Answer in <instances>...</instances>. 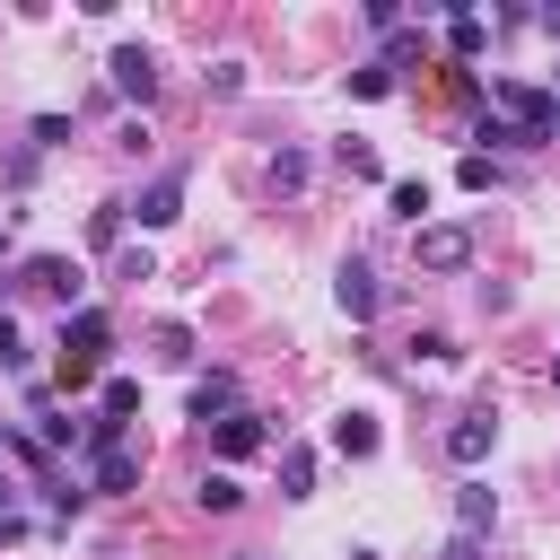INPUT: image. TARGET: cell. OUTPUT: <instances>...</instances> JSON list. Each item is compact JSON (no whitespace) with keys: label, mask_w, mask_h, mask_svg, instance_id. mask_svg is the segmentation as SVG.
I'll return each mask as SVG.
<instances>
[{"label":"cell","mask_w":560,"mask_h":560,"mask_svg":"<svg viewBox=\"0 0 560 560\" xmlns=\"http://www.w3.org/2000/svg\"><path fill=\"white\" fill-rule=\"evenodd\" d=\"M18 280H26V289H35V298H61V306H70V298H79V262H70V254H35V262H26V271H18Z\"/></svg>","instance_id":"5b68a950"},{"label":"cell","mask_w":560,"mask_h":560,"mask_svg":"<svg viewBox=\"0 0 560 560\" xmlns=\"http://www.w3.org/2000/svg\"><path fill=\"white\" fill-rule=\"evenodd\" d=\"M332 306H341L350 324H368V315L385 306V289H376V271H368V262H341V271H332Z\"/></svg>","instance_id":"277c9868"},{"label":"cell","mask_w":560,"mask_h":560,"mask_svg":"<svg viewBox=\"0 0 560 560\" xmlns=\"http://www.w3.org/2000/svg\"><path fill=\"white\" fill-rule=\"evenodd\" d=\"M96 490H140V455L131 446H105L96 455Z\"/></svg>","instance_id":"2e32d148"},{"label":"cell","mask_w":560,"mask_h":560,"mask_svg":"<svg viewBox=\"0 0 560 560\" xmlns=\"http://www.w3.org/2000/svg\"><path fill=\"white\" fill-rule=\"evenodd\" d=\"M350 560H376V551H350Z\"/></svg>","instance_id":"4dcf8cb0"},{"label":"cell","mask_w":560,"mask_h":560,"mask_svg":"<svg viewBox=\"0 0 560 560\" xmlns=\"http://www.w3.org/2000/svg\"><path fill=\"white\" fill-rule=\"evenodd\" d=\"M385 201H394V219H411V228H429V184H420V175H402V184H385Z\"/></svg>","instance_id":"e0dca14e"},{"label":"cell","mask_w":560,"mask_h":560,"mask_svg":"<svg viewBox=\"0 0 560 560\" xmlns=\"http://www.w3.org/2000/svg\"><path fill=\"white\" fill-rule=\"evenodd\" d=\"M262 438H271V429H262V411H236V420H219V429H210V446H219L228 464H245Z\"/></svg>","instance_id":"30bf717a"},{"label":"cell","mask_w":560,"mask_h":560,"mask_svg":"<svg viewBox=\"0 0 560 560\" xmlns=\"http://www.w3.org/2000/svg\"><path fill=\"white\" fill-rule=\"evenodd\" d=\"M490 446H499V411H464V420L446 429V455H455V464H481Z\"/></svg>","instance_id":"52a82bcc"},{"label":"cell","mask_w":560,"mask_h":560,"mask_svg":"<svg viewBox=\"0 0 560 560\" xmlns=\"http://www.w3.org/2000/svg\"><path fill=\"white\" fill-rule=\"evenodd\" d=\"M551 385H560V368H551Z\"/></svg>","instance_id":"d6a6232c"},{"label":"cell","mask_w":560,"mask_h":560,"mask_svg":"<svg viewBox=\"0 0 560 560\" xmlns=\"http://www.w3.org/2000/svg\"><path fill=\"white\" fill-rule=\"evenodd\" d=\"M350 96H394V70H385V61H368V70H350Z\"/></svg>","instance_id":"603a6c76"},{"label":"cell","mask_w":560,"mask_h":560,"mask_svg":"<svg viewBox=\"0 0 560 560\" xmlns=\"http://www.w3.org/2000/svg\"><path fill=\"white\" fill-rule=\"evenodd\" d=\"M455 184H464V192H490V184H499V166H490V149H464V166H455Z\"/></svg>","instance_id":"44dd1931"},{"label":"cell","mask_w":560,"mask_h":560,"mask_svg":"<svg viewBox=\"0 0 560 560\" xmlns=\"http://www.w3.org/2000/svg\"><path fill=\"white\" fill-rule=\"evenodd\" d=\"M105 350H114L105 306H79V315L61 324V368H52V385H61V394H88V385L105 376Z\"/></svg>","instance_id":"6da1fadb"},{"label":"cell","mask_w":560,"mask_h":560,"mask_svg":"<svg viewBox=\"0 0 560 560\" xmlns=\"http://www.w3.org/2000/svg\"><path fill=\"white\" fill-rule=\"evenodd\" d=\"M131 219H140V228H175V219H184V175H158V184L131 201Z\"/></svg>","instance_id":"9c48e42d"},{"label":"cell","mask_w":560,"mask_h":560,"mask_svg":"<svg viewBox=\"0 0 560 560\" xmlns=\"http://www.w3.org/2000/svg\"><path fill=\"white\" fill-rule=\"evenodd\" d=\"M105 70H114V88H122V96H140V105L158 96V61H149V44H122Z\"/></svg>","instance_id":"ba28073f"},{"label":"cell","mask_w":560,"mask_h":560,"mask_svg":"<svg viewBox=\"0 0 560 560\" xmlns=\"http://www.w3.org/2000/svg\"><path fill=\"white\" fill-rule=\"evenodd\" d=\"M192 499H201L210 516H228V508H245V481H236V472H201V490H192Z\"/></svg>","instance_id":"ac0fdd59"},{"label":"cell","mask_w":560,"mask_h":560,"mask_svg":"<svg viewBox=\"0 0 560 560\" xmlns=\"http://www.w3.org/2000/svg\"><path fill=\"white\" fill-rule=\"evenodd\" d=\"M411 52H420V26H394V35H385V70H402Z\"/></svg>","instance_id":"cb8c5ba5"},{"label":"cell","mask_w":560,"mask_h":560,"mask_svg":"<svg viewBox=\"0 0 560 560\" xmlns=\"http://www.w3.org/2000/svg\"><path fill=\"white\" fill-rule=\"evenodd\" d=\"M446 560H481V542H472V534H455V542H446Z\"/></svg>","instance_id":"f1b7e54d"},{"label":"cell","mask_w":560,"mask_h":560,"mask_svg":"<svg viewBox=\"0 0 560 560\" xmlns=\"http://www.w3.org/2000/svg\"><path fill=\"white\" fill-rule=\"evenodd\" d=\"M332 158H341V175H359V184H376V175H385V166H376V149H368V140H341V149H332Z\"/></svg>","instance_id":"ffe728a7"},{"label":"cell","mask_w":560,"mask_h":560,"mask_svg":"<svg viewBox=\"0 0 560 560\" xmlns=\"http://www.w3.org/2000/svg\"><path fill=\"white\" fill-rule=\"evenodd\" d=\"M490 105H499V122H516L525 140H551V131H560V96H542V88H525V79H490Z\"/></svg>","instance_id":"7a4b0ae2"},{"label":"cell","mask_w":560,"mask_h":560,"mask_svg":"<svg viewBox=\"0 0 560 560\" xmlns=\"http://www.w3.org/2000/svg\"><path fill=\"white\" fill-rule=\"evenodd\" d=\"M411 262H420V271H464V262H472V228H464V219L411 228Z\"/></svg>","instance_id":"3957f363"},{"label":"cell","mask_w":560,"mask_h":560,"mask_svg":"<svg viewBox=\"0 0 560 560\" xmlns=\"http://www.w3.org/2000/svg\"><path fill=\"white\" fill-rule=\"evenodd\" d=\"M490 516H499L490 481H464V490H455V534H472V542H481V534H490Z\"/></svg>","instance_id":"8fae6325"},{"label":"cell","mask_w":560,"mask_h":560,"mask_svg":"<svg viewBox=\"0 0 560 560\" xmlns=\"http://www.w3.org/2000/svg\"><path fill=\"white\" fill-rule=\"evenodd\" d=\"M158 359H175V368H184V359H192V332H184V324H158Z\"/></svg>","instance_id":"d4e9b609"},{"label":"cell","mask_w":560,"mask_h":560,"mask_svg":"<svg viewBox=\"0 0 560 560\" xmlns=\"http://www.w3.org/2000/svg\"><path fill=\"white\" fill-rule=\"evenodd\" d=\"M236 411H245V402H236V376H228V368H210V376L192 385V420H201V429H219V420H236Z\"/></svg>","instance_id":"8992f818"},{"label":"cell","mask_w":560,"mask_h":560,"mask_svg":"<svg viewBox=\"0 0 560 560\" xmlns=\"http://www.w3.org/2000/svg\"><path fill=\"white\" fill-rule=\"evenodd\" d=\"M306 490H315V455L289 446V455H280V499H306Z\"/></svg>","instance_id":"d6986e66"},{"label":"cell","mask_w":560,"mask_h":560,"mask_svg":"<svg viewBox=\"0 0 560 560\" xmlns=\"http://www.w3.org/2000/svg\"><path fill=\"white\" fill-rule=\"evenodd\" d=\"M481 44H490V18H472V9H455V18H446V52H455V61H472Z\"/></svg>","instance_id":"9a60e30c"},{"label":"cell","mask_w":560,"mask_h":560,"mask_svg":"<svg viewBox=\"0 0 560 560\" xmlns=\"http://www.w3.org/2000/svg\"><path fill=\"white\" fill-rule=\"evenodd\" d=\"M306 175H315V158H306V149H271V166H262V184H271V192H306Z\"/></svg>","instance_id":"4fadbf2b"},{"label":"cell","mask_w":560,"mask_h":560,"mask_svg":"<svg viewBox=\"0 0 560 560\" xmlns=\"http://www.w3.org/2000/svg\"><path fill=\"white\" fill-rule=\"evenodd\" d=\"M70 140V114H35V149H61Z\"/></svg>","instance_id":"484cf974"},{"label":"cell","mask_w":560,"mask_h":560,"mask_svg":"<svg viewBox=\"0 0 560 560\" xmlns=\"http://www.w3.org/2000/svg\"><path fill=\"white\" fill-rule=\"evenodd\" d=\"M332 455L368 464V455H376V420H368V411H341V420H332Z\"/></svg>","instance_id":"7c38bea8"},{"label":"cell","mask_w":560,"mask_h":560,"mask_svg":"<svg viewBox=\"0 0 560 560\" xmlns=\"http://www.w3.org/2000/svg\"><path fill=\"white\" fill-rule=\"evenodd\" d=\"M236 560H262V551H236Z\"/></svg>","instance_id":"1f68e13d"},{"label":"cell","mask_w":560,"mask_h":560,"mask_svg":"<svg viewBox=\"0 0 560 560\" xmlns=\"http://www.w3.org/2000/svg\"><path fill=\"white\" fill-rule=\"evenodd\" d=\"M0 254H9V228H0Z\"/></svg>","instance_id":"f546056e"},{"label":"cell","mask_w":560,"mask_h":560,"mask_svg":"<svg viewBox=\"0 0 560 560\" xmlns=\"http://www.w3.org/2000/svg\"><path fill=\"white\" fill-rule=\"evenodd\" d=\"M131 411H140V385H131V376H105V385H96V420L131 429Z\"/></svg>","instance_id":"5bb4252c"},{"label":"cell","mask_w":560,"mask_h":560,"mask_svg":"<svg viewBox=\"0 0 560 560\" xmlns=\"http://www.w3.org/2000/svg\"><path fill=\"white\" fill-rule=\"evenodd\" d=\"M122 219H131V201H96V219H88V245H114V236H122Z\"/></svg>","instance_id":"7402d4cb"},{"label":"cell","mask_w":560,"mask_h":560,"mask_svg":"<svg viewBox=\"0 0 560 560\" xmlns=\"http://www.w3.org/2000/svg\"><path fill=\"white\" fill-rule=\"evenodd\" d=\"M472 140H490V149H534V140H525V131H516V122H481V131H472Z\"/></svg>","instance_id":"4316f807"},{"label":"cell","mask_w":560,"mask_h":560,"mask_svg":"<svg viewBox=\"0 0 560 560\" xmlns=\"http://www.w3.org/2000/svg\"><path fill=\"white\" fill-rule=\"evenodd\" d=\"M114 280H158V262H149V245H131V254L114 262Z\"/></svg>","instance_id":"83f0119b"}]
</instances>
